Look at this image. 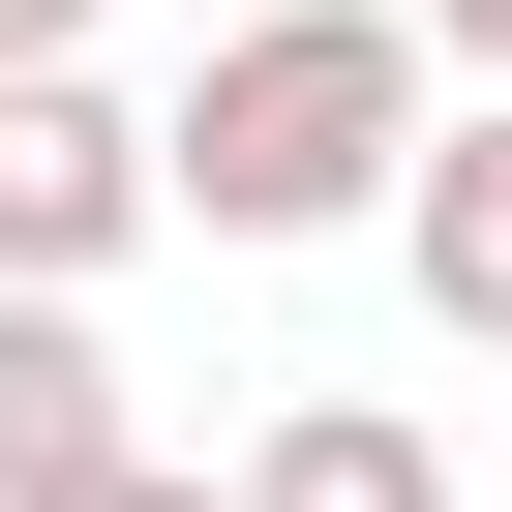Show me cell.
Wrapping results in <instances>:
<instances>
[{
    "label": "cell",
    "instance_id": "4",
    "mask_svg": "<svg viewBox=\"0 0 512 512\" xmlns=\"http://www.w3.org/2000/svg\"><path fill=\"white\" fill-rule=\"evenodd\" d=\"M91 452H151V392H121V332H91L61 272H0V512H61Z\"/></svg>",
    "mask_w": 512,
    "mask_h": 512
},
{
    "label": "cell",
    "instance_id": "3",
    "mask_svg": "<svg viewBox=\"0 0 512 512\" xmlns=\"http://www.w3.org/2000/svg\"><path fill=\"white\" fill-rule=\"evenodd\" d=\"M392 272H422L452 362H512V91H422V151H392Z\"/></svg>",
    "mask_w": 512,
    "mask_h": 512
},
{
    "label": "cell",
    "instance_id": "8",
    "mask_svg": "<svg viewBox=\"0 0 512 512\" xmlns=\"http://www.w3.org/2000/svg\"><path fill=\"white\" fill-rule=\"evenodd\" d=\"M91 31H121V0H0V61H91Z\"/></svg>",
    "mask_w": 512,
    "mask_h": 512
},
{
    "label": "cell",
    "instance_id": "2",
    "mask_svg": "<svg viewBox=\"0 0 512 512\" xmlns=\"http://www.w3.org/2000/svg\"><path fill=\"white\" fill-rule=\"evenodd\" d=\"M121 241H181V181H151V91L121 61H0V272H121Z\"/></svg>",
    "mask_w": 512,
    "mask_h": 512
},
{
    "label": "cell",
    "instance_id": "7",
    "mask_svg": "<svg viewBox=\"0 0 512 512\" xmlns=\"http://www.w3.org/2000/svg\"><path fill=\"white\" fill-rule=\"evenodd\" d=\"M422 61H452V91H512V0H422Z\"/></svg>",
    "mask_w": 512,
    "mask_h": 512
},
{
    "label": "cell",
    "instance_id": "6",
    "mask_svg": "<svg viewBox=\"0 0 512 512\" xmlns=\"http://www.w3.org/2000/svg\"><path fill=\"white\" fill-rule=\"evenodd\" d=\"M61 512H241V452H91Z\"/></svg>",
    "mask_w": 512,
    "mask_h": 512
},
{
    "label": "cell",
    "instance_id": "1",
    "mask_svg": "<svg viewBox=\"0 0 512 512\" xmlns=\"http://www.w3.org/2000/svg\"><path fill=\"white\" fill-rule=\"evenodd\" d=\"M422 0H241V31L151 91V181L181 241H392V151H422Z\"/></svg>",
    "mask_w": 512,
    "mask_h": 512
},
{
    "label": "cell",
    "instance_id": "5",
    "mask_svg": "<svg viewBox=\"0 0 512 512\" xmlns=\"http://www.w3.org/2000/svg\"><path fill=\"white\" fill-rule=\"evenodd\" d=\"M241 512H452V422L422 392H302V422H241Z\"/></svg>",
    "mask_w": 512,
    "mask_h": 512
}]
</instances>
